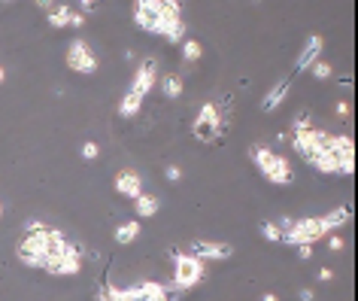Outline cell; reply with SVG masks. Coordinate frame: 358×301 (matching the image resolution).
Returning <instances> with one entry per match:
<instances>
[{"label":"cell","mask_w":358,"mask_h":301,"mask_svg":"<svg viewBox=\"0 0 358 301\" xmlns=\"http://www.w3.org/2000/svg\"><path fill=\"white\" fill-rule=\"evenodd\" d=\"M134 24L146 34H158L167 43L185 40L182 4H176V0H137L134 4Z\"/></svg>","instance_id":"cell-1"},{"label":"cell","mask_w":358,"mask_h":301,"mask_svg":"<svg viewBox=\"0 0 358 301\" xmlns=\"http://www.w3.org/2000/svg\"><path fill=\"white\" fill-rule=\"evenodd\" d=\"M24 234L19 246H15V255H19V262L22 265H28V268H46V262H49V255L52 250L64 241V234L58 232V228H52L46 223H40V219H31L28 225H24Z\"/></svg>","instance_id":"cell-2"},{"label":"cell","mask_w":358,"mask_h":301,"mask_svg":"<svg viewBox=\"0 0 358 301\" xmlns=\"http://www.w3.org/2000/svg\"><path fill=\"white\" fill-rule=\"evenodd\" d=\"M346 219H349V210L346 207H334L325 216L298 219V223H292L289 232H282V244H289V246H313L316 241H322L328 232H337V228H343Z\"/></svg>","instance_id":"cell-3"},{"label":"cell","mask_w":358,"mask_h":301,"mask_svg":"<svg viewBox=\"0 0 358 301\" xmlns=\"http://www.w3.org/2000/svg\"><path fill=\"white\" fill-rule=\"evenodd\" d=\"M249 155H252V164L258 167V174H262L267 183H273V186L292 183V162L285 155L271 153V146H264V144H255L249 149Z\"/></svg>","instance_id":"cell-4"},{"label":"cell","mask_w":358,"mask_h":301,"mask_svg":"<svg viewBox=\"0 0 358 301\" xmlns=\"http://www.w3.org/2000/svg\"><path fill=\"white\" fill-rule=\"evenodd\" d=\"M207 277V262L189 253H173V280H170V292H185Z\"/></svg>","instance_id":"cell-5"},{"label":"cell","mask_w":358,"mask_h":301,"mask_svg":"<svg viewBox=\"0 0 358 301\" xmlns=\"http://www.w3.org/2000/svg\"><path fill=\"white\" fill-rule=\"evenodd\" d=\"M225 134V119H222V107L216 101H207L194 116V137L201 144H216Z\"/></svg>","instance_id":"cell-6"},{"label":"cell","mask_w":358,"mask_h":301,"mask_svg":"<svg viewBox=\"0 0 358 301\" xmlns=\"http://www.w3.org/2000/svg\"><path fill=\"white\" fill-rule=\"evenodd\" d=\"M79 268H83V255H79V246L70 244L67 237L61 241L55 250H52L49 262H46V274H52V277H70V274H79Z\"/></svg>","instance_id":"cell-7"},{"label":"cell","mask_w":358,"mask_h":301,"mask_svg":"<svg viewBox=\"0 0 358 301\" xmlns=\"http://www.w3.org/2000/svg\"><path fill=\"white\" fill-rule=\"evenodd\" d=\"M292 146H294V153H298L303 162L313 167V164H316V158L325 153L328 134H325V131H319V128H313V125H310V128H303V131H294Z\"/></svg>","instance_id":"cell-8"},{"label":"cell","mask_w":358,"mask_h":301,"mask_svg":"<svg viewBox=\"0 0 358 301\" xmlns=\"http://www.w3.org/2000/svg\"><path fill=\"white\" fill-rule=\"evenodd\" d=\"M64 61H67V67H70V70H76V74H85V76L97 74V67H101V58L94 55V49L88 46L83 37H76V40L67 46Z\"/></svg>","instance_id":"cell-9"},{"label":"cell","mask_w":358,"mask_h":301,"mask_svg":"<svg viewBox=\"0 0 358 301\" xmlns=\"http://www.w3.org/2000/svg\"><path fill=\"white\" fill-rule=\"evenodd\" d=\"M189 255H198L201 262H225L234 255V246L231 244H222V241H192L189 246Z\"/></svg>","instance_id":"cell-10"},{"label":"cell","mask_w":358,"mask_h":301,"mask_svg":"<svg viewBox=\"0 0 358 301\" xmlns=\"http://www.w3.org/2000/svg\"><path fill=\"white\" fill-rule=\"evenodd\" d=\"M155 85H158V61H152V58H149V61H143V64L137 67V74H134L131 88H134L137 94L146 97Z\"/></svg>","instance_id":"cell-11"},{"label":"cell","mask_w":358,"mask_h":301,"mask_svg":"<svg viewBox=\"0 0 358 301\" xmlns=\"http://www.w3.org/2000/svg\"><path fill=\"white\" fill-rule=\"evenodd\" d=\"M322 49H325V40L319 37V34H313V37H307V43H303V49L298 52V61H294V74H303V70H310L313 64L319 61Z\"/></svg>","instance_id":"cell-12"},{"label":"cell","mask_w":358,"mask_h":301,"mask_svg":"<svg viewBox=\"0 0 358 301\" xmlns=\"http://www.w3.org/2000/svg\"><path fill=\"white\" fill-rule=\"evenodd\" d=\"M115 192L124 195V198L137 201L143 195V176L134 171V167H124V171L115 174Z\"/></svg>","instance_id":"cell-13"},{"label":"cell","mask_w":358,"mask_h":301,"mask_svg":"<svg viewBox=\"0 0 358 301\" xmlns=\"http://www.w3.org/2000/svg\"><path fill=\"white\" fill-rule=\"evenodd\" d=\"M97 301H149L143 292L137 289V286H124V289H119V286H103L101 292H97Z\"/></svg>","instance_id":"cell-14"},{"label":"cell","mask_w":358,"mask_h":301,"mask_svg":"<svg viewBox=\"0 0 358 301\" xmlns=\"http://www.w3.org/2000/svg\"><path fill=\"white\" fill-rule=\"evenodd\" d=\"M285 97H289V79H280V83L271 85V92L264 94L262 110H264V113H273V110H276V107H280V104L285 101Z\"/></svg>","instance_id":"cell-15"},{"label":"cell","mask_w":358,"mask_h":301,"mask_svg":"<svg viewBox=\"0 0 358 301\" xmlns=\"http://www.w3.org/2000/svg\"><path fill=\"white\" fill-rule=\"evenodd\" d=\"M49 10V24L52 28H73V10L70 6H61V4H43Z\"/></svg>","instance_id":"cell-16"},{"label":"cell","mask_w":358,"mask_h":301,"mask_svg":"<svg viewBox=\"0 0 358 301\" xmlns=\"http://www.w3.org/2000/svg\"><path fill=\"white\" fill-rule=\"evenodd\" d=\"M143 101H146V97L137 94L134 88H128V92L122 94V101H119V113H122V116H128V119H131V116H137L140 107H143Z\"/></svg>","instance_id":"cell-17"},{"label":"cell","mask_w":358,"mask_h":301,"mask_svg":"<svg viewBox=\"0 0 358 301\" xmlns=\"http://www.w3.org/2000/svg\"><path fill=\"white\" fill-rule=\"evenodd\" d=\"M137 237H140V223H137V219H134V223H124V225L115 228V244H122V246L134 244Z\"/></svg>","instance_id":"cell-18"},{"label":"cell","mask_w":358,"mask_h":301,"mask_svg":"<svg viewBox=\"0 0 358 301\" xmlns=\"http://www.w3.org/2000/svg\"><path fill=\"white\" fill-rule=\"evenodd\" d=\"M134 204H137V207H134V210H137V216H155L158 214V198H155V195L143 192L140 198L134 201Z\"/></svg>","instance_id":"cell-19"},{"label":"cell","mask_w":358,"mask_h":301,"mask_svg":"<svg viewBox=\"0 0 358 301\" xmlns=\"http://www.w3.org/2000/svg\"><path fill=\"white\" fill-rule=\"evenodd\" d=\"M201 55H203V46L198 40H182V61H185V64L201 61Z\"/></svg>","instance_id":"cell-20"},{"label":"cell","mask_w":358,"mask_h":301,"mask_svg":"<svg viewBox=\"0 0 358 301\" xmlns=\"http://www.w3.org/2000/svg\"><path fill=\"white\" fill-rule=\"evenodd\" d=\"M161 92H164L167 97H179L182 94V76H176V74H170L161 79Z\"/></svg>","instance_id":"cell-21"},{"label":"cell","mask_w":358,"mask_h":301,"mask_svg":"<svg viewBox=\"0 0 358 301\" xmlns=\"http://www.w3.org/2000/svg\"><path fill=\"white\" fill-rule=\"evenodd\" d=\"M310 70H313V76H316V79H328L331 74H334V70H331V64H328V61H316V64H313Z\"/></svg>","instance_id":"cell-22"},{"label":"cell","mask_w":358,"mask_h":301,"mask_svg":"<svg viewBox=\"0 0 358 301\" xmlns=\"http://www.w3.org/2000/svg\"><path fill=\"white\" fill-rule=\"evenodd\" d=\"M262 234L267 237V241H282L280 225H273V223H262Z\"/></svg>","instance_id":"cell-23"},{"label":"cell","mask_w":358,"mask_h":301,"mask_svg":"<svg viewBox=\"0 0 358 301\" xmlns=\"http://www.w3.org/2000/svg\"><path fill=\"white\" fill-rule=\"evenodd\" d=\"M97 155H101V149H97V144H92V140H88V144H83V158H85V162H94Z\"/></svg>","instance_id":"cell-24"},{"label":"cell","mask_w":358,"mask_h":301,"mask_svg":"<svg viewBox=\"0 0 358 301\" xmlns=\"http://www.w3.org/2000/svg\"><path fill=\"white\" fill-rule=\"evenodd\" d=\"M164 174H167V180H170V183H179V180H182V171H179L176 164H170Z\"/></svg>","instance_id":"cell-25"},{"label":"cell","mask_w":358,"mask_h":301,"mask_svg":"<svg viewBox=\"0 0 358 301\" xmlns=\"http://www.w3.org/2000/svg\"><path fill=\"white\" fill-rule=\"evenodd\" d=\"M328 246H331V250H343V237H331V241H328Z\"/></svg>","instance_id":"cell-26"},{"label":"cell","mask_w":358,"mask_h":301,"mask_svg":"<svg viewBox=\"0 0 358 301\" xmlns=\"http://www.w3.org/2000/svg\"><path fill=\"white\" fill-rule=\"evenodd\" d=\"M334 113H337V116H349V104H343V101H340L337 107H334Z\"/></svg>","instance_id":"cell-27"},{"label":"cell","mask_w":358,"mask_h":301,"mask_svg":"<svg viewBox=\"0 0 358 301\" xmlns=\"http://www.w3.org/2000/svg\"><path fill=\"white\" fill-rule=\"evenodd\" d=\"M298 250H301V259H310L313 255V246H298Z\"/></svg>","instance_id":"cell-28"},{"label":"cell","mask_w":358,"mask_h":301,"mask_svg":"<svg viewBox=\"0 0 358 301\" xmlns=\"http://www.w3.org/2000/svg\"><path fill=\"white\" fill-rule=\"evenodd\" d=\"M301 301H313V289H303L301 292Z\"/></svg>","instance_id":"cell-29"},{"label":"cell","mask_w":358,"mask_h":301,"mask_svg":"<svg viewBox=\"0 0 358 301\" xmlns=\"http://www.w3.org/2000/svg\"><path fill=\"white\" fill-rule=\"evenodd\" d=\"M262 301H280V298H276V295H273V292H267V295H264Z\"/></svg>","instance_id":"cell-30"},{"label":"cell","mask_w":358,"mask_h":301,"mask_svg":"<svg viewBox=\"0 0 358 301\" xmlns=\"http://www.w3.org/2000/svg\"><path fill=\"white\" fill-rule=\"evenodd\" d=\"M3 79H6V70H3V67H0V83H3Z\"/></svg>","instance_id":"cell-31"},{"label":"cell","mask_w":358,"mask_h":301,"mask_svg":"<svg viewBox=\"0 0 358 301\" xmlns=\"http://www.w3.org/2000/svg\"><path fill=\"white\" fill-rule=\"evenodd\" d=\"M0 216H3V204H0Z\"/></svg>","instance_id":"cell-32"}]
</instances>
